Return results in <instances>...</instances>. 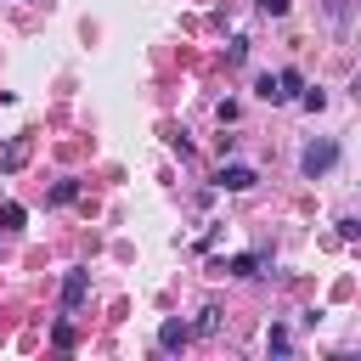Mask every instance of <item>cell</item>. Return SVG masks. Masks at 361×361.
Instances as JSON below:
<instances>
[{
    "label": "cell",
    "instance_id": "obj_9",
    "mask_svg": "<svg viewBox=\"0 0 361 361\" xmlns=\"http://www.w3.org/2000/svg\"><path fill=\"white\" fill-rule=\"evenodd\" d=\"M254 96H259V102H282V96H276V73H259V79H254Z\"/></svg>",
    "mask_w": 361,
    "mask_h": 361
},
{
    "label": "cell",
    "instance_id": "obj_14",
    "mask_svg": "<svg viewBox=\"0 0 361 361\" xmlns=\"http://www.w3.org/2000/svg\"><path fill=\"white\" fill-rule=\"evenodd\" d=\"M265 344H271V355H288V350H293V338H288L282 327H271V338H265Z\"/></svg>",
    "mask_w": 361,
    "mask_h": 361
},
{
    "label": "cell",
    "instance_id": "obj_13",
    "mask_svg": "<svg viewBox=\"0 0 361 361\" xmlns=\"http://www.w3.org/2000/svg\"><path fill=\"white\" fill-rule=\"evenodd\" d=\"M51 344H56V350H73V327L56 322V327H51Z\"/></svg>",
    "mask_w": 361,
    "mask_h": 361
},
{
    "label": "cell",
    "instance_id": "obj_11",
    "mask_svg": "<svg viewBox=\"0 0 361 361\" xmlns=\"http://www.w3.org/2000/svg\"><path fill=\"white\" fill-rule=\"evenodd\" d=\"M299 107H310V113H322V107H327V90H299Z\"/></svg>",
    "mask_w": 361,
    "mask_h": 361
},
{
    "label": "cell",
    "instance_id": "obj_15",
    "mask_svg": "<svg viewBox=\"0 0 361 361\" xmlns=\"http://www.w3.org/2000/svg\"><path fill=\"white\" fill-rule=\"evenodd\" d=\"M226 62H248V39H243V34L226 45Z\"/></svg>",
    "mask_w": 361,
    "mask_h": 361
},
{
    "label": "cell",
    "instance_id": "obj_16",
    "mask_svg": "<svg viewBox=\"0 0 361 361\" xmlns=\"http://www.w3.org/2000/svg\"><path fill=\"white\" fill-rule=\"evenodd\" d=\"M338 237H344V243H355V237H361V220H355V214H344V220H338Z\"/></svg>",
    "mask_w": 361,
    "mask_h": 361
},
{
    "label": "cell",
    "instance_id": "obj_12",
    "mask_svg": "<svg viewBox=\"0 0 361 361\" xmlns=\"http://www.w3.org/2000/svg\"><path fill=\"white\" fill-rule=\"evenodd\" d=\"M214 327H220V310L203 305V310H197V333H214Z\"/></svg>",
    "mask_w": 361,
    "mask_h": 361
},
{
    "label": "cell",
    "instance_id": "obj_17",
    "mask_svg": "<svg viewBox=\"0 0 361 361\" xmlns=\"http://www.w3.org/2000/svg\"><path fill=\"white\" fill-rule=\"evenodd\" d=\"M259 11L265 17H288V0H259Z\"/></svg>",
    "mask_w": 361,
    "mask_h": 361
},
{
    "label": "cell",
    "instance_id": "obj_8",
    "mask_svg": "<svg viewBox=\"0 0 361 361\" xmlns=\"http://www.w3.org/2000/svg\"><path fill=\"white\" fill-rule=\"evenodd\" d=\"M23 220H28V209H23V203H0V226H6V231H17Z\"/></svg>",
    "mask_w": 361,
    "mask_h": 361
},
{
    "label": "cell",
    "instance_id": "obj_3",
    "mask_svg": "<svg viewBox=\"0 0 361 361\" xmlns=\"http://www.w3.org/2000/svg\"><path fill=\"white\" fill-rule=\"evenodd\" d=\"M28 158H34V141H28V135H11V141L0 147V169H6V175H17Z\"/></svg>",
    "mask_w": 361,
    "mask_h": 361
},
{
    "label": "cell",
    "instance_id": "obj_6",
    "mask_svg": "<svg viewBox=\"0 0 361 361\" xmlns=\"http://www.w3.org/2000/svg\"><path fill=\"white\" fill-rule=\"evenodd\" d=\"M186 338H192V327H186L180 316H169V322L158 327V350H186Z\"/></svg>",
    "mask_w": 361,
    "mask_h": 361
},
{
    "label": "cell",
    "instance_id": "obj_5",
    "mask_svg": "<svg viewBox=\"0 0 361 361\" xmlns=\"http://www.w3.org/2000/svg\"><path fill=\"white\" fill-rule=\"evenodd\" d=\"M265 259H271V254H237V259H220L214 271H220V276H259Z\"/></svg>",
    "mask_w": 361,
    "mask_h": 361
},
{
    "label": "cell",
    "instance_id": "obj_1",
    "mask_svg": "<svg viewBox=\"0 0 361 361\" xmlns=\"http://www.w3.org/2000/svg\"><path fill=\"white\" fill-rule=\"evenodd\" d=\"M333 164H338V141H327V135H322V141H310V147L299 152V175H305V180H322Z\"/></svg>",
    "mask_w": 361,
    "mask_h": 361
},
{
    "label": "cell",
    "instance_id": "obj_2",
    "mask_svg": "<svg viewBox=\"0 0 361 361\" xmlns=\"http://www.w3.org/2000/svg\"><path fill=\"white\" fill-rule=\"evenodd\" d=\"M214 186H220V192H248V186H259V175H254L248 164H220Z\"/></svg>",
    "mask_w": 361,
    "mask_h": 361
},
{
    "label": "cell",
    "instance_id": "obj_10",
    "mask_svg": "<svg viewBox=\"0 0 361 361\" xmlns=\"http://www.w3.org/2000/svg\"><path fill=\"white\" fill-rule=\"evenodd\" d=\"M73 197H79V180H73V175H68V180H56V186H51V203H73Z\"/></svg>",
    "mask_w": 361,
    "mask_h": 361
},
{
    "label": "cell",
    "instance_id": "obj_4",
    "mask_svg": "<svg viewBox=\"0 0 361 361\" xmlns=\"http://www.w3.org/2000/svg\"><path fill=\"white\" fill-rule=\"evenodd\" d=\"M85 293H90V271H79V265H73V271L62 276V310H79V305H85Z\"/></svg>",
    "mask_w": 361,
    "mask_h": 361
},
{
    "label": "cell",
    "instance_id": "obj_7",
    "mask_svg": "<svg viewBox=\"0 0 361 361\" xmlns=\"http://www.w3.org/2000/svg\"><path fill=\"white\" fill-rule=\"evenodd\" d=\"M299 90H305V73H299V68H282V73H276V96H282V102H293Z\"/></svg>",
    "mask_w": 361,
    "mask_h": 361
}]
</instances>
